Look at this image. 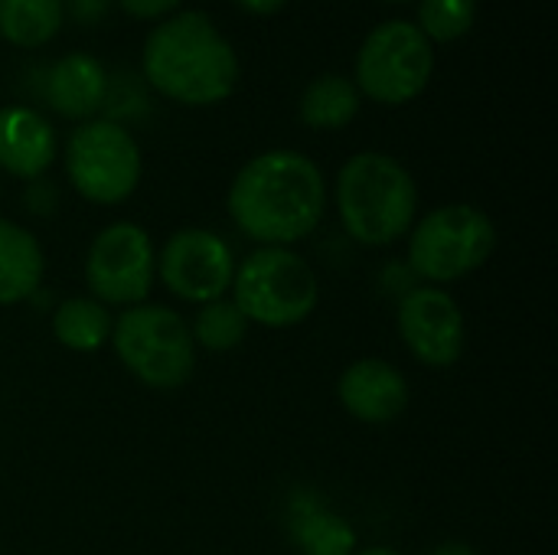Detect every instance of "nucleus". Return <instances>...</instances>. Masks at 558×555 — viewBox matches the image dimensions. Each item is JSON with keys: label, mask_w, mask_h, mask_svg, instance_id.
Listing matches in <instances>:
<instances>
[{"label": "nucleus", "mask_w": 558, "mask_h": 555, "mask_svg": "<svg viewBox=\"0 0 558 555\" xmlns=\"http://www.w3.org/2000/svg\"><path fill=\"white\" fill-rule=\"evenodd\" d=\"M353 555H402L396 553V550H389V546H369V550H360V553Z\"/></svg>", "instance_id": "393cba45"}, {"label": "nucleus", "mask_w": 558, "mask_h": 555, "mask_svg": "<svg viewBox=\"0 0 558 555\" xmlns=\"http://www.w3.org/2000/svg\"><path fill=\"white\" fill-rule=\"evenodd\" d=\"M320 301V285L314 268L284 245H262L245 262H235L232 304L248 324L262 327H298Z\"/></svg>", "instance_id": "20e7f679"}, {"label": "nucleus", "mask_w": 558, "mask_h": 555, "mask_svg": "<svg viewBox=\"0 0 558 555\" xmlns=\"http://www.w3.org/2000/svg\"><path fill=\"white\" fill-rule=\"evenodd\" d=\"M118 7L134 20H167L177 13L180 0H118Z\"/></svg>", "instance_id": "4be33fe9"}, {"label": "nucleus", "mask_w": 558, "mask_h": 555, "mask_svg": "<svg viewBox=\"0 0 558 555\" xmlns=\"http://www.w3.org/2000/svg\"><path fill=\"white\" fill-rule=\"evenodd\" d=\"M65 20L62 0H0V36L10 46L36 49L56 39Z\"/></svg>", "instance_id": "a211bd4d"}, {"label": "nucleus", "mask_w": 558, "mask_h": 555, "mask_svg": "<svg viewBox=\"0 0 558 555\" xmlns=\"http://www.w3.org/2000/svg\"><path fill=\"white\" fill-rule=\"evenodd\" d=\"M497 249L494 219L471 203H448L415 222L409 236V265L432 288L461 281L484 268Z\"/></svg>", "instance_id": "423d86ee"}, {"label": "nucleus", "mask_w": 558, "mask_h": 555, "mask_svg": "<svg viewBox=\"0 0 558 555\" xmlns=\"http://www.w3.org/2000/svg\"><path fill=\"white\" fill-rule=\"evenodd\" d=\"M124 370L150 389H180L196 370V343L190 324L163 304H134L114 327L111 340Z\"/></svg>", "instance_id": "39448f33"}, {"label": "nucleus", "mask_w": 558, "mask_h": 555, "mask_svg": "<svg viewBox=\"0 0 558 555\" xmlns=\"http://www.w3.org/2000/svg\"><path fill=\"white\" fill-rule=\"evenodd\" d=\"M157 275L163 288L180 301L209 304L232 288L235 255L229 242L219 239L216 232L186 226L163 242L157 255Z\"/></svg>", "instance_id": "9d476101"}, {"label": "nucleus", "mask_w": 558, "mask_h": 555, "mask_svg": "<svg viewBox=\"0 0 558 555\" xmlns=\"http://www.w3.org/2000/svg\"><path fill=\"white\" fill-rule=\"evenodd\" d=\"M477 20V0H418V29L435 43H454L471 33Z\"/></svg>", "instance_id": "412c9836"}, {"label": "nucleus", "mask_w": 558, "mask_h": 555, "mask_svg": "<svg viewBox=\"0 0 558 555\" xmlns=\"http://www.w3.org/2000/svg\"><path fill=\"white\" fill-rule=\"evenodd\" d=\"M141 147L128 128L108 118L82 121L65 141V173L75 193L98 206L124 203L141 183Z\"/></svg>", "instance_id": "6e6552de"}, {"label": "nucleus", "mask_w": 558, "mask_h": 555, "mask_svg": "<svg viewBox=\"0 0 558 555\" xmlns=\"http://www.w3.org/2000/svg\"><path fill=\"white\" fill-rule=\"evenodd\" d=\"M340 406L363 425H389L409 409V383L389 360H356L340 373Z\"/></svg>", "instance_id": "f8f14e48"}, {"label": "nucleus", "mask_w": 558, "mask_h": 555, "mask_svg": "<svg viewBox=\"0 0 558 555\" xmlns=\"http://www.w3.org/2000/svg\"><path fill=\"white\" fill-rule=\"evenodd\" d=\"M114 317L95 298H69L52 314V337L75 353H95L111 340Z\"/></svg>", "instance_id": "f3484780"}, {"label": "nucleus", "mask_w": 558, "mask_h": 555, "mask_svg": "<svg viewBox=\"0 0 558 555\" xmlns=\"http://www.w3.org/2000/svg\"><path fill=\"white\" fill-rule=\"evenodd\" d=\"M360 88L347 75H317L298 101V114L314 131H340L360 114Z\"/></svg>", "instance_id": "dca6fc26"}, {"label": "nucleus", "mask_w": 558, "mask_h": 555, "mask_svg": "<svg viewBox=\"0 0 558 555\" xmlns=\"http://www.w3.org/2000/svg\"><path fill=\"white\" fill-rule=\"evenodd\" d=\"M337 213L360 245H392L415 226V177L392 154H353L337 173Z\"/></svg>", "instance_id": "7ed1b4c3"}, {"label": "nucleus", "mask_w": 558, "mask_h": 555, "mask_svg": "<svg viewBox=\"0 0 558 555\" xmlns=\"http://www.w3.org/2000/svg\"><path fill=\"white\" fill-rule=\"evenodd\" d=\"M432 555H477L468 543H445V546H438Z\"/></svg>", "instance_id": "b1692460"}, {"label": "nucleus", "mask_w": 558, "mask_h": 555, "mask_svg": "<svg viewBox=\"0 0 558 555\" xmlns=\"http://www.w3.org/2000/svg\"><path fill=\"white\" fill-rule=\"evenodd\" d=\"M193 343H199L209 353H229L235 350L245 334H248V321L245 314L232 304V301H209L199 307V314L193 317Z\"/></svg>", "instance_id": "aec40b11"}, {"label": "nucleus", "mask_w": 558, "mask_h": 555, "mask_svg": "<svg viewBox=\"0 0 558 555\" xmlns=\"http://www.w3.org/2000/svg\"><path fill=\"white\" fill-rule=\"evenodd\" d=\"M157 275V255L150 236L134 222L105 226L85 255V281L95 301L134 307L144 304Z\"/></svg>", "instance_id": "1a4fd4ad"}, {"label": "nucleus", "mask_w": 558, "mask_h": 555, "mask_svg": "<svg viewBox=\"0 0 558 555\" xmlns=\"http://www.w3.org/2000/svg\"><path fill=\"white\" fill-rule=\"evenodd\" d=\"M141 69L154 92L190 108L219 105L239 85V52L203 10L160 20L144 39Z\"/></svg>", "instance_id": "f03ea898"}, {"label": "nucleus", "mask_w": 558, "mask_h": 555, "mask_svg": "<svg viewBox=\"0 0 558 555\" xmlns=\"http://www.w3.org/2000/svg\"><path fill=\"white\" fill-rule=\"evenodd\" d=\"M59 154L56 128L26 105L0 108V170L20 180L43 177Z\"/></svg>", "instance_id": "ddd939ff"}, {"label": "nucleus", "mask_w": 558, "mask_h": 555, "mask_svg": "<svg viewBox=\"0 0 558 555\" xmlns=\"http://www.w3.org/2000/svg\"><path fill=\"white\" fill-rule=\"evenodd\" d=\"M435 75V46L409 20H386L366 33L356 52L360 95L376 105L415 101Z\"/></svg>", "instance_id": "0eeeda50"}, {"label": "nucleus", "mask_w": 558, "mask_h": 555, "mask_svg": "<svg viewBox=\"0 0 558 555\" xmlns=\"http://www.w3.org/2000/svg\"><path fill=\"white\" fill-rule=\"evenodd\" d=\"M386 3H405V0H386Z\"/></svg>", "instance_id": "a878e982"}, {"label": "nucleus", "mask_w": 558, "mask_h": 555, "mask_svg": "<svg viewBox=\"0 0 558 555\" xmlns=\"http://www.w3.org/2000/svg\"><path fill=\"white\" fill-rule=\"evenodd\" d=\"M239 10H245V13H252V16H271V13H278L288 0H232Z\"/></svg>", "instance_id": "5701e85b"}, {"label": "nucleus", "mask_w": 558, "mask_h": 555, "mask_svg": "<svg viewBox=\"0 0 558 555\" xmlns=\"http://www.w3.org/2000/svg\"><path fill=\"white\" fill-rule=\"evenodd\" d=\"M327 209V180L301 150H265L252 157L229 186L235 229L258 245H291L307 239Z\"/></svg>", "instance_id": "f257e3e1"}, {"label": "nucleus", "mask_w": 558, "mask_h": 555, "mask_svg": "<svg viewBox=\"0 0 558 555\" xmlns=\"http://www.w3.org/2000/svg\"><path fill=\"white\" fill-rule=\"evenodd\" d=\"M46 258L36 236L10 219H0V307L33 298L43 285Z\"/></svg>", "instance_id": "2eb2a0df"}, {"label": "nucleus", "mask_w": 558, "mask_h": 555, "mask_svg": "<svg viewBox=\"0 0 558 555\" xmlns=\"http://www.w3.org/2000/svg\"><path fill=\"white\" fill-rule=\"evenodd\" d=\"M399 337L428 370H448L464 357L468 327L461 304L441 288H415L399 304Z\"/></svg>", "instance_id": "9b49d317"}, {"label": "nucleus", "mask_w": 558, "mask_h": 555, "mask_svg": "<svg viewBox=\"0 0 558 555\" xmlns=\"http://www.w3.org/2000/svg\"><path fill=\"white\" fill-rule=\"evenodd\" d=\"M294 543L301 555H353L356 553V533L350 523L330 510L307 507L294 520Z\"/></svg>", "instance_id": "6ab92c4d"}, {"label": "nucleus", "mask_w": 558, "mask_h": 555, "mask_svg": "<svg viewBox=\"0 0 558 555\" xmlns=\"http://www.w3.org/2000/svg\"><path fill=\"white\" fill-rule=\"evenodd\" d=\"M108 95V72L88 52L62 56L46 79V101L62 118H92Z\"/></svg>", "instance_id": "4468645a"}]
</instances>
